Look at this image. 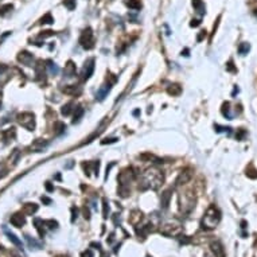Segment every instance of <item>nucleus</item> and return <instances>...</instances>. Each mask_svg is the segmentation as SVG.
Instances as JSON below:
<instances>
[{
    "label": "nucleus",
    "instance_id": "14",
    "mask_svg": "<svg viewBox=\"0 0 257 257\" xmlns=\"http://www.w3.org/2000/svg\"><path fill=\"white\" fill-rule=\"evenodd\" d=\"M171 197H172V190H166V191L162 194V197H160V206H162V209L168 207Z\"/></svg>",
    "mask_w": 257,
    "mask_h": 257
},
{
    "label": "nucleus",
    "instance_id": "4",
    "mask_svg": "<svg viewBox=\"0 0 257 257\" xmlns=\"http://www.w3.org/2000/svg\"><path fill=\"white\" fill-rule=\"evenodd\" d=\"M80 44L85 50H92L94 47V35H93V30L90 27H86L82 31L80 36Z\"/></svg>",
    "mask_w": 257,
    "mask_h": 257
},
{
    "label": "nucleus",
    "instance_id": "2",
    "mask_svg": "<svg viewBox=\"0 0 257 257\" xmlns=\"http://www.w3.org/2000/svg\"><path fill=\"white\" fill-rule=\"evenodd\" d=\"M219 219H221V213H219V210L215 206H210L207 209L206 214H205V217L202 219V226L206 228V229H213L219 222Z\"/></svg>",
    "mask_w": 257,
    "mask_h": 257
},
{
    "label": "nucleus",
    "instance_id": "47",
    "mask_svg": "<svg viewBox=\"0 0 257 257\" xmlns=\"http://www.w3.org/2000/svg\"><path fill=\"white\" fill-rule=\"evenodd\" d=\"M82 211H84V217H85V218H86V219L90 218V211H89V209H88L86 206H84V207H82Z\"/></svg>",
    "mask_w": 257,
    "mask_h": 257
},
{
    "label": "nucleus",
    "instance_id": "46",
    "mask_svg": "<svg viewBox=\"0 0 257 257\" xmlns=\"http://www.w3.org/2000/svg\"><path fill=\"white\" fill-rule=\"evenodd\" d=\"M245 133H247V132H245L244 129H240V131L237 132V135H236L237 140H242V139H244V136H245Z\"/></svg>",
    "mask_w": 257,
    "mask_h": 257
},
{
    "label": "nucleus",
    "instance_id": "61",
    "mask_svg": "<svg viewBox=\"0 0 257 257\" xmlns=\"http://www.w3.org/2000/svg\"><path fill=\"white\" fill-rule=\"evenodd\" d=\"M256 15H257V11H256Z\"/></svg>",
    "mask_w": 257,
    "mask_h": 257
},
{
    "label": "nucleus",
    "instance_id": "32",
    "mask_svg": "<svg viewBox=\"0 0 257 257\" xmlns=\"http://www.w3.org/2000/svg\"><path fill=\"white\" fill-rule=\"evenodd\" d=\"M126 6L132 10H140L141 8V4H140L139 0H128V2H126Z\"/></svg>",
    "mask_w": 257,
    "mask_h": 257
},
{
    "label": "nucleus",
    "instance_id": "51",
    "mask_svg": "<svg viewBox=\"0 0 257 257\" xmlns=\"http://www.w3.org/2000/svg\"><path fill=\"white\" fill-rule=\"evenodd\" d=\"M199 24H201V20H191V23H190L191 27H198Z\"/></svg>",
    "mask_w": 257,
    "mask_h": 257
},
{
    "label": "nucleus",
    "instance_id": "38",
    "mask_svg": "<svg viewBox=\"0 0 257 257\" xmlns=\"http://www.w3.org/2000/svg\"><path fill=\"white\" fill-rule=\"evenodd\" d=\"M214 128H215V131H217V132H228V133H230V131H232L230 126H221L218 124H215Z\"/></svg>",
    "mask_w": 257,
    "mask_h": 257
},
{
    "label": "nucleus",
    "instance_id": "20",
    "mask_svg": "<svg viewBox=\"0 0 257 257\" xmlns=\"http://www.w3.org/2000/svg\"><path fill=\"white\" fill-rule=\"evenodd\" d=\"M65 129H66V124L65 122H62V121H55L54 122V126H53V132H54V135H62L63 132H65Z\"/></svg>",
    "mask_w": 257,
    "mask_h": 257
},
{
    "label": "nucleus",
    "instance_id": "43",
    "mask_svg": "<svg viewBox=\"0 0 257 257\" xmlns=\"http://www.w3.org/2000/svg\"><path fill=\"white\" fill-rule=\"evenodd\" d=\"M6 175H7V167L3 163H0V179H3Z\"/></svg>",
    "mask_w": 257,
    "mask_h": 257
},
{
    "label": "nucleus",
    "instance_id": "12",
    "mask_svg": "<svg viewBox=\"0 0 257 257\" xmlns=\"http://www.w3.org/2000/svg\"><path fill=\"white\" fill-rule=\"evenodd\" d=\"M76 72H77V68H76V63L73 61H68L65 65V69H63V74H65L66 78H72L76 76Z\"/></svg>",
    "mask_w": 257,
    "mask_h": 257
},
{
    "label": "nucleus",
    "instance_id": "15",
    "mask_svg": "<svg viewBox=\"0 0 257 257\" xmlns=\"http://www.w3.org/2000/svg\"><path fill=\"white\" fill-rule=\"evenodd\" d=\"M110 88H112V86H110V84H105V85H102V86L97 90V93H96V98H97L98 101H102V100L108 96V93L110 92Z\"/></svg>",
    "mask_w": 257,
    "mask_h": 257
},
{
    "label": "nucleus",
    "instance_id": "25",
    "mask_svg": "<svg viewBox=\"0 0 257 257\" xmlns=\"http://www.w3.org/2000/svg\"><path fill=\"white\" fill-rule=\"evenodd\" d=\"M193 6H194V8L197 10V12L203 15L206 11H205V6H203V2L202 0H193Z\"/></svg>",
    "mask_w": 257,
    "mask_h": 257
},
{
    "label": "nucleus",
    "instance_id": "57",
    "mask_svg": "<svg viewBox=\"0 0 257 257\" xmlns=\"http://www.w3.org/2000/svg\"><path fill=\"white\" fill-rule=\"evenodd\" d=\"M139 114H140V110H139V109L133 110V116H139Z\"/></svg>",
    "mask_w": 257,
    "mask_h": 257
},
{
    "label": "nucleus",
    "instance_id": "8",
    "mask_svg": "<svg viewBox=\"0 0 257 257\" xmlns=\"http://www.w3.org/2000/svg\"><path fill=\"white\" fill-rule=\"evenodd\" d=\"M18 61H19L22 65H26V66H32L34 63V55L28 51H20L19 55H18Z\"/></svg>",
    "mask_w": 257,
    "mask_h": 257
},
{
    "label": "nucleus",
    "instance_id": "44",
    "mask_svg": "<svg viewBox=\"0 0 257 257\" xmlns=\"http://www.w3.org/2000/svg\"><path fill=\"white\" fill-rule=\"evenodd\" d=\"M118 139L117 137H109V139H104L102 141H101V144H110V143H116Z\"/></svg>",
    "mask_w": 257,
    "mask_h": 257
},
{
    "label": "nucleus",
    "instance_id": "56",
    "mask_svg": "<svg viewBox=\"0 0 257 257\" xmlns=\"http://www.w3.org/2000/svg\"><path fill=\"white\" fill-rule=\"evenodd\" d=\"M205 257H215L214 253H210V252H207L206 255H205Z\"/></svg>",
    "mask_w": 257,
    "mask_h": 257
},
{
    "label": "nucleus",
    "instance_id": "55",
    "mask_svg": "<svg viewBox=\"0 0 257 257\" xmlns=\"http://www.w3.org/2000/svg\"><path fill=\"white\" fill-rule=\"evenodd\" d=\"M182 55H184V57H189V49H184V51H182Z\"/></svg>",
    "mask_w": 257,
    "mask_h": 257
},
{
    "label": "nucleus",
    "instance_id": "59",
    "mask_svg": "<svg viewBox=\"0 0 257 257\" xmlns=\"http://www.w3.org/2000/svg\"><path fill=\"white\" fill-rule=\"evenodd\" d=\"M255 247L257 248V238H256V242H255Z\"/></svg>",
    "mask_w": 257,
    "mask_h": 257
},
{
    "label": "nucleus",
    "instance_id": "3",
    "mask_svg": "<svg viewBox=\"0 0 257 257\" xmlns=\"http://www.w3.org/2000/svg\"><path fill=\"white\" fill-rule=\"evenodd\" d=\"M18 122L26 128L27 131H34L35 129V116L31 112H23L18 114Z\"/></svg>",
    "mask_w": 257,
    "mask_h": 257
},
{
    "label": "nucleus",
    "instance_id": "16",
    "mask_svg": "<svg viewBox=\"0 0 257 257\" xmlns=\"http://www.w3.org/2000/svg\"><path fill=\"white\" fill-rule=\"evenodd\" d=\"M22 211H23V214H26V215H32V214H35L36 211H38V205H36V203H31V202L24 203L23 205V209H22Z\"/></svg>",
    "mask_w": 257,
    "mask_h": 257
},
{
    "label": "nucleus",
    "instance_id": "1",
    "mask_svg": "<svg viewBox=\"0 0 257 257\" xmlns=\"http://www.w3.org/2000/svg\"><path fill=\"white\" fill-rule=\"evenodd\" d=\"M164 182V174L159 168L152 167V168L147 170L146 172L140 176L139 182V189L140 190H158Z\"/></svg>",
    "mask_w": 257,
    "mask_h": 257
},
{
    "label": "nucleus",
    "instance_id": "58",
    "mask_svg": "<svg viewBox=\"0 0 257 257\" xmlns=\"http://www.w3.org/2000/svg\"><path fill=\"white\" fill-rule=\"evenodd\" d=\"M241 228H242V229L247 228V221H242V222H241Z\"/></svg>",
    "mask_w": 257,
    "mask_h": 257
},
{
    "label": "nucleus",
    "instance_id": "9",
    "mask_svg": "<svg viewBox=\"0 0 257 257\" xmlns=\"http://www.w3.org/2000/svg\"><path fill=\"white\" fill-rule=\"evenodd\" d=\"M47 146H49V140L36 139V140H34L31 143V146H30V150L34 151V152H42Z\"/></svg>",
    "mask_w": 257,
    "mask_h": 257
},
{
    "label": "nucleus",
    "instance_id": "42",
    "mask_svg": "<svg viewBox=\"0 0 257 257\" xmlns=\"http://www.w3.org/2000/svg\"><path fill=\"white\" fill-rule=\"evenodd\" d=\"M26 240L28 241V244L31 245V247H35V248H39V247H40V245H39L38 242H36V241L34 240V238H31L30 236H26Z\"/></svg>",
    "mask_w": 257,
    "mask_h": 257
},
{
    "label": "nucleus",
    "instance_id": "37",
    "mask_svg": "<svg viewBox=\"0 0 257 257\" xmlns=\"http://www.w3.org/2000/svg\"><path fill=\"white\" fill-rule=\"evenodd\" d=\"M44 225H47L49 229H57L58 228V222L54 221V219H47V221H44Z\"/></svg>",
    "mask_w": 257,
    "mask_h": 257
},
{
    "label": "nucleus",
    "instance_id": "30",
    "mask_svg": "<svg viewBox=\"0 0 257 257\" xmlns=\"http://www.w3.org/2000/svg\"><path fill=\"white\" fill-rule=\"evenodd\" d=\"M12 10H14L12 4H4V6L0 7V15H2V16H6V15L8 12H11Z\"/></svg>",
    "mask_w": 257,
    "mask_h": 257
},
{
    "label": "nucleus",
    "instance_id": "28",
    "mask_svg": "<svg viewBox=\"0 0 257 257\" xmlns=\"http://www.w3.org/2000/svg\"><path fill=\"white\" fill-rule=\"evenodd\" d=\"M6 233H7V236H8V238H10V241H12V242L16 245V247H19L20 249H22V242H20V240L16 236H15L14 233H11V232H8V230H6Z\"/></svg>",
    "mask_w": 257,
    "mask_h": 257
},
{
    "label": "nucleus",
    "instance_id": "17",
    "mask_svg": "<svg viewBox=\"0 0 257 257\" xmlns=\"http://www.w3.org/2000/svg\"><path fill=\"white\" fill-rule=\"evenodd\" d=\"M2 135H3V139H4L6 143H10V141H14L15 137H16V129L15 128L6 129V131L2 132Z\"/></svg>",
    "mask_w": 257,
    "mask_h": 257
},
{
    "label": "nucleus",
    "instance_id": "45",
    "mask_svg": "<svg viewBox=\"0 0 257 257\" xmlns=\"http://www.w3.org/2000/svg\"><path fill=\"white\" fill-rule=\"evenodd\" d=\"M72 222L76 221V218L78 217V209L77 207H72Z\"/></svg>",
    "mask_w": 257,
    "mask_h": 257
},
{
    "label": "nucleus",
    "instance_id": "54",
    "mask_svg": "<svg viewBox=\"0 0 257 257\" xmlns=\"http://www.w3.org/2000/svg\"><path fill=\"white\" fill-rule=\"evenodd\" d=\"M10 257H20V256L18 255L16 252H11V253H10Z\"/></svg>",
    "mask_w": 257,
    "mask_h": 257
},
{
    "label": "nucleus",
    "instance_id": "40",
    "mask_svg": "<svg viewBox=\"0 0 257 257\" xmlns=\"http://www.w3.org/2000/svg\"><path fill=\"white\" fill-rule=\"evenodd\" d=\"M19 156H20L19 150H14V154H12V156H11V160H12L14 164H16V163H18V160H19Z\"/></svg>",
    "mask_w": 257,
    "mask_h": 257
},
{
    "label": "nucleus",
    "instance_id": "27",
    "mask_svg": "<svg viewBox=\"0 0 257 257\" xmlns=\"http://www.w3.org/2000/svg\"><path fill=\"white\" fill-rule=\"evenodd\" d=\"M222 114L225 116L226 118H229V120H232V114H230V104L229 102H223L222 104Z\"/></svg>",
    "mask_w": 257,
    "mask_h": 257
},
{
    "label": "nucleus",
    "instance_id": "18",
    "mask_svg": "<svg viewBox=\"0 0 257 257\" xmlns=\"http://www.w3.org/2000/svg\"><path fill=\"white\" fill-rule=\"evenodd\" d=\"M139 158L141 160H144V162H152V163H158V164L163 163V159H160L152 154H141V155H139Z\"/></svg>",
    "mask_w": 257,
    "mask_h": 257
},
{
    "label": "nucleus",
    "instance_id": "62",
    "mask_svg": "<svg viewBox=\"0 0 257 257\" xmlns=\"http://www.w3.org/2000/svg\"><path fill=\"white\" fill-rule=\"evenodd\" d=\"M0 106H2V104H0Z\"/></svg>",
    "mask_w": 257,
    "mask_h": 257
},
{
    "label": "nucleus",
    "instance_id": "48",
    "mask_svg": "<svg viewBox=\"0 0 257 257\" xmlns=\"http://www.w3.org/2000/svg\"><path fill=\"white\" fill-rule=\"evenodd\" d=\"M44 187H46V190L49 193H51V191H54V186L50 183V182H46V183H44Z\"/></svg>",
    "mask_w": 257,
    "mask_h": 257
},
{
    "label": "nucleus",
    "instance_id": "7",
    "mask_svg": "<svg viewBox=\"0 0 257 257\" xmlns=\"http://www.w3.org/2000/svg\"><path fill=\"white\" fill-rule=\"evenodd\" d=\"M193 178V170L191 168H183L178 175L176 180H175V186H183L189 183Z\"/></svg>",
    "mask_w": 257,
    "mask_h": 257
},
{
    "label": "nucleus",
    "instance_id": "26",
    "mask_svg": "<svg viewBox=\"0 0 257 257\" xmlns=\"http://www.w3.org/2000/svg\"><path fill=\"white\" fill-rule=\"evenodd\" d=\"M46 63H47L46 68L49 69V73H50V74H53V76H57V74L59 73V68H58V66L55 65L53 61H47Z\"/></svg>",
    "mask_w": 257,
    "mask_h": 257
},
{
    "label": "nucleus",
    "instance_id": "36",
    "mask_svg": "<svg viewBox=\"0 0 257 257\" xmlns=\"http://www.w3.org/2000/svg\"><path fill=\"white\" fill-rule=\"evenodd\" d=\"M63 6L69 11H73L76 8V0H63Z\"/></svg>",
    "mask_w": 257,
    "mask_h": 257
},
{
    "label": "nucleus",
    "instance_id": "49",
    "mask_svg": "<svg viewBox=\"0 0 257 257\" xmlns=\"http://www.w3.org/2000/svg\"><path fill=\"white\" fill-rule=\"evenodd\" d=\"M205 36H206V31L203 30V31H201V32H199V35L197 36V40H198V42H201V40H202Z\"/></svg>",
    "mask_w": 257,
    "mask_h": 257
},
{
    "label": "nucleus",
    "instance_id": "19",
    "mask_svg": "<svg viewBox=\"0 0 257 257\" xmlns=\"http://www.w3.org/2000/svg\"><path fill=\"white\" fill-rule=\"evenodd\" d=\"M167 93H168L170 96H174V97H176V96H180L182 86H180L179 84H172V85H170V86L167 88Z\"/></svg>",
    "mask_w": 257,
    "mask_h": 257
},
{
    "label": "nucleus",
    "instance_id": "5",
    "mask_svg": "<svg viewBox=\"0 0 257 257\" xmlns=\"http://www.w3.org/2000/svg\"><path fill=\"white\" fill-rule=\"evenodd\" d=\"M135 178H136L135 170H133L132 167H129V168L122 170L121 172L118 174L117 180H118V183H120V186H129V183H131L132 180H135Z\"/></svg>",
    "mask_w": 257,
    "mask_h": 257
},
{
    "label": "nucleus",
    "instance_id": "34",
    "mask_svg": "<svg viewBox=\"0 0 257 257\" xmlns=\"http://www.w3.org/2000/svg\"><path fill=\"white\" fill-rule=\"evenodd\" d=\"M129 186H118V194H120L122 198H125V197H128L129 194Z\"/></svg>",
    "mask_w": 257,
    "mask_h": 257
},
{
    "label": "nucleus",
    "instance_id": "39",
    "mask_svg": "<svg viewBox=\"0 0 257 257\" xmlns=\"http://www.w3.org/2000/svg\"><path fill=\"white\" fill-rule=\"evenodd\" d=\"M226 70H228V72H230V73H237V69L234 68V63H233L232 59H230V61L226 63Z\"/></svg>",
    "mask_w": 257,
    "mask_h": 257
},
{
    "label": "nucleus",
    "instance_id": "24",
    "mask_svg": "<svg viewBox=\"0 0 257 257\" xmlns=\"http://www.w3.org/2000/svg\"><path fill=\"white\" fill-rule=\"evenodd\" d=\"M34 223H35V228L36 230H38V234H39V237H43L44 236V221H42V219H39V218H35L34 219Z\"/></svg>",
    "mask_w": 257,
    "mask_h": 257
},
{
    "label": "nucleus",
    "instance_id": "23",
    "mask_svg": "<svg viewBox=\"0 0 257 257\" xmlns=\"http://www.w3.org/2000/svg\"><path fill=\"white\" fill-rule=\"evenodd\" d=\"M74 108H76L74 102H68V104H65V105L61 108V113L63 114V116H69L72 112H74Z\"/></svg>",
    "mask_w": 257,
    "mask_h": 257
},
{
    "label": "nucleus",
    "instance_id": "41",
    "mask_svg": "<svg viewBox=\"0 0 257 257\" xmlns=\"http://www.w3.org/2000/svg\"><path fill=\"white\" fill-rule=\"evenodd\" d=\"M53 35H55V32L54 31H51V30H47V31H43L42 34L39 35V38H49V36H53Z\"/></svg>",
    "mask_w": 257,
    "mask_h": 257
},
{
    "label": "nucleus",
    "instance_id": "60",
    "mask_svg": "<svg viewBox=\"0 0 257 257\" xmlns=\"http://www.w3.org/2000/svg\"><path fill=\"white\" fill-rule=\"evenodd\" d=\"M57 257H68V256H57Z\"/></svg>",
    "mask_w": 257,
    "mask_h": 257
},
{
    "label": "nucleus",
    "instance_id": "53",
    "mask_svg": "<svg viewBox=\"0 0 257 257\" xmlns=\"http://www.w3.org/2000/svg\"><path fill=\"white\" fill-rule=\"evenodd\" d=\"M7 70V66H4V65H0V74H2L3 72H6Z\"/></svg>",
    "mask_w": 257,
    "mask_h": 257
},
{
    "label": "nucleus",
    "instance_id": "22",
    "mask_svg": "<svg viewBox=\"0 0 257 257\" xmlns=\"http://www.w3.org/2000/svg\"><path fill=\"white\" fill-rule=\"evenodd\" d=\"M211 251H213L215 257H223V248L218 241H215V242L211 244Z\"/></svg>",
    "mask_w": 257,
    "mask_h": 257
},
{
    "label": "nucleus",
    "instance_id": "29",
    "mask_svg": "<svg viewBox=\"0 0 257 257\" xmlns=\"http://www.w3.org/2000/svg\"><path fill=\"white\" fill-rule=\"evenodd\" d=\"M247 176L251 178V179H257V170L253 167V164H251L247 168Z\"/></svg>",
    "mask_w": 257,
    "mask_h": 257
},
{
    "label": "nucleus",
    "instance_id": "6",
    "mask_svg": "<svg viewBox=\"0 0 257 257\" xmlns=\"http://www.w3.org/2000/svg\"><path fill=\"white\" fill-rule=\"evenodd\" d=\"M94 63H96L94 58H88L86 61H85L84 68H82V73H81V76H82V80L84 81H86V80H89V78L92 77L93 72H94V66H96Z\"/></svg>",
    "mask_w": 257,
    "mask_h": 257
},
{
    "label": "nucleus",
    "instance_id": "35",
    "mask_svg": "<svg viewBox=\"0 0 257 257\" xmlns=\"http://www.w3.org/2000/svg\"><path fill=\"white\" fill-rule=\"evenodd\" d=\"M102 214H104V218H108V215H109V203H108V201L105 198L102 199Z\"/></svg>",
    "mask_w": 257,
    "mask_h": 257
},
{
    "label": "nucleus",
    "instance_id": "10",
    "mask_svg": "<svg viewBox=\"0 0 257 257\" xmlns=\"http://www.w3.org/2000/svg\"><path fill=\"white\" fill-rule=\"evenodd\" d=\"M180 226H178V225H164L162 228V232L164 236H175V234H179L180 233Z\"/></svg>",
    "mask_w": 257,
    "mask_h": 257
},
{
    "label": "nucleus",
    "instance_id": "52",
    "mask_svg": "<svg viewBox=\"0 0 257 257\" xmlns=\"http://www.w3.org/2000/svg\"><path fill=\"white\" fill-rule=\"evenodd\" d=\"M82 257H93L92 251H89V249H88L86 252H84V253H82Z\"/></svg>",
    "mask_w": 257,
    "mask_h": 257
},
{
    "label": "nucleus",
    "instance_id": "33",
    "mask_svg": "<svg viewBox=\"0 0 257 257\" xmlns=\"http://www.w3.org/2000/svg\"><path fill=\"white\" fill-rule=\"evenodd\" d=\"M54 23V19L51 16V14H46L44 16L40 18V24H51Z\"/></svg>",
    "mask_w": 257,
    "mask_h": 257
},
{
    "label": "nucleus",
    "instance_id": "50",
    "mask_svg": "<svg viewBox=\"0 0 257 257\" xmlns=\"http://www.w3.org/2000/svg\"><path fill=\"white\" fill-rule=\"evenodd\" d=\"M40 201H42L43 203H46V205H50V203H51V199H50V198H47V197H44V195L42 197V198H40Z\"/></svg>",
    "mask_w": 257,
    "mask_h": 257
},
{
    "label": "nucleus",
    "instance_id": "13",
    "mask_svg": "<svg viewBox=\"0 0 257 257\" xmlns=\"http://www.w3.org/2000/svg\"><path fill=\"white\" fill-rule=\"evenodd\" d=\"M10 222L12 223L14 226H16V228H22V226H24L26 223V218L23 214L20 213H16V214H12L10 218Z\"/></svg>",
    "mask_w": 257,
    "mask_h": 257
},
{
    "label": "nucleus",
    "instance_id": "31",
    "mask_svg": "<svg viewBox=\"0 0 257 257\" xmlns=\"http://www.w3.org/2000/svg\"><path fill=\"white\" fill-rule=\"evenodd\" d=\"M249 50H251V44L249 43H241L240 46H238V53H240L241 55L248 54Z\"/></svg>",
    "mask_w": 257,
    "mask_h": 257
},
{
    "label": "nucleus",
    "instance_id": "21",
    "mask_svg": "<svg viewBox=\"0 0 257 257\" xmlns=\"http://www.w3.org/2000/svg\"><path fill=\"white\" fill-rule=\"evenodd\" d=\"M73 124H76V122H78L84 116V113H85V109L82 106H77V108H74V112H73Z\"/></svg>",
    "mask_w": 257,
    "mask_h": 257
},
{
    "label": "nucleus",
    "instance_id": "11",
    "mask_svg": "<svg viewBox=\"0 0 257 257\" xmlns=\"http://www.w3.org/2000/svg\"><path fill=\"white\" fill-rule=\"evenodd\" d=\"M62 92L65 94H69V96H80L82 93V88L78 86V85H68V86L62 88Z\"/></svg>",
    "mask_w": 257,
    "mask_h": 257
}]
</instances>
